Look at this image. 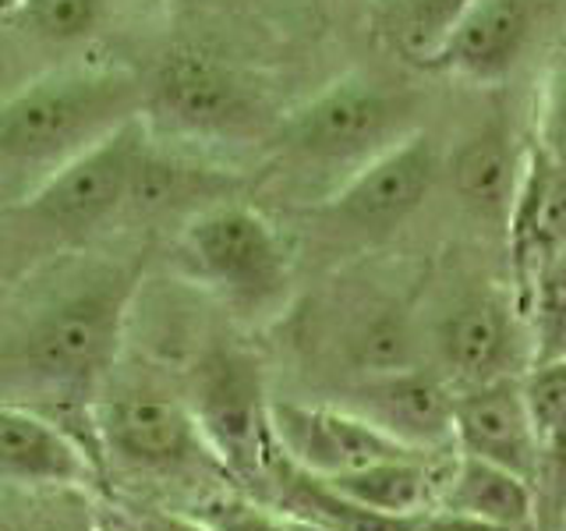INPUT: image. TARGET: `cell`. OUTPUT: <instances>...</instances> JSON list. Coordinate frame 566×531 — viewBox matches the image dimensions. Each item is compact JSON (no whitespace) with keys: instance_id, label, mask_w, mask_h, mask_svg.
Listing matches in <instances>:
<instances>
[{"instance_id":"1","label":"cell","mask_w":566,"mask_h":531,"mask_svg":"<svg viewBox=\"0 0 566 531\" xmlns=\"http://www.w3.org/2000/svg\"><path fill=\"white\" fill-rule=\"evenodd\" d=\"M146 82L124 67H64L0 100V164L46 177L142 114Z\"/></svg>"},{"instance_id":"2","label":"cell","mask_w":566,"mask_h":531,"mask_svg":"<svg viewBox=\"0 0 566 531\" xmlns=\"http://www.w3.org/2000/svg\"><path fill=\"white\" fill-rule=\"evenodd\" d=\"M142 280L135 266H106L32 319L18 344V372L53 397H93L114 368L128 309Z\"/></svg>"},{"instance_id":"3","label":"cell","mask_w":566,"mask_h":531,"mask_svg":"<svg viewBox=\"0 0 566 531\" xmlns=\"http://www.w3.org/2000/svg\"><path fill=\"white\" fill-rule=\"evenodd\" d=\"M411 132H418V96L411 88L347 75L283 114L270 128V142L294 164L344 170L347 177Z\"/></svg>"},{"instance_id":"4","label":"cell","mask_w":566,"mask_h":531,"mask_svg":"<svg viewBox=\"0 0 566 531\" xmlns=\"http://www.w3.org/2000/svg\"><path fill=\"white\" fill-rule=\"evenodd\" d=\"M181 256L191 277L241 315L273 312L291 291V252L255 206L217 199L185 223Z\"/></svg>"},{"instance_id":"5","label":"cell","mask_w":566,"mask_h":531,"mask_svg":"<svg viewBox=\"0 0 566 531\" xmlns=\"http://www.w3.org/2000/svg\"><path fill=\"white\" fill-rule=\"evenodd\" d=\"M153 142L156 135L142 114L124 121L96 146L82 149L57 170L40 177L18 212L53 235H88L135 202L138 174L156 149Z\"/></svg>"},{"instance_id":"6","label":"cell","mask_w":566,"mask_h":531,"mask_svg":"<svg viewBox=\"0 0 566 531\" xmlns=\"http://www.w3.org/2000/svg\"><path fill=\"white\" fill-rule=\"evenodd\" d=\"M142 117L153 135L227 142L255 135L265 103L238 67L202 50H177L146 82Z\"/></svg>"},{"instance_id":"7","label":"cell","mask_w":566,"mask_h":531,"mask_svg":"<svg viewBox=\"0 0 566 531\" xmlns=\"http://www.w3.org/2000/svg\"><path fill=\"white\" fill-rule=\"evenodd\" d=\"M188 412L199 425L212 460L244 478L270 475L276 442L270 433V397L262 386V368L248 351L217 347L195 365Z\"/></svg>"},{"instance_id":"8","label":"cell","mask_w":566,"mask_h":531,"mask_svg":"<svg viewBox=\"0 0 566 531\" xmlns=\"http://www.w3.org/2000/svg\"><path fill=\"white\" fill-rule=\"evenodd\" d=\"M442 177V153L429 132H411L379 156H371L340 188L326 195L323 212L354 235L382 238L424 206Z\"/></svg>"},{"instance_id":"9","label":"cell","mask_w":566,"mask_h":531,"mask_svg":"<svg viewBox=\"0 0 566 531\" xmlns=\"http://www.w3.org/2000/svg\"><path fill=\"white\" fill-rule=\"evenodd\" d=\"M548 11L553 0H474L424 67L478 88H500L538 46Z\"/></svg>"},{"instance_id":"10","label":"cell","mask_w":566,"mask_h":531,"mask_svg":"<svg viewBox=\"0 0 566 531\" xmlns=\"http://www.w3.org/2000/svg\"><path fill=\"white\" fill-rule=\"evenodd\" d=\"M99 442L138 471H191L217 465L185 400L167 394H124L96 407Z\"/></svg>"},{"instance_id":"11","label":"cell","mask_w":566,"mask_h":531,"mask_svg":"<svg viewBox=\"0 0 566 531\" xmlns=\"http://www.w3.org/2000/svg\"><path fill=\"white\" fill-rule=\"evenodd\" d=\"M344 407L415 454L453 450V386L432 368L358 376Z\"/></svg>"},{"instance_id":"12","label":"cell","mask_w":566,"mask_h":531,"mask_svg":"<svg viewBox=\"0 0 566 531\" xmlns=\"http://www.w3.org/2000/svg\"><path fill=\"white\" fill-rule=\"evenodd\" d=\"M270 433L276 454L315 478H333L376 465L382 457L415 454L382 436L347 407H312L291 400H270Z\"/></svg>"},{"instance_id":"13","label":"cell","mask_w":566,"mask_h":531,"mask_svg":"<svg viewBox=\"0 0 566 531\" xmlns=\"http://www.w3.org/2000/svg\"><path fill=\"white\" fill-rule=\"evenodd\" d=\"M524 315L513 294H468L442 315L436 333L439 376L453 389L478 386L500 376H517L524 341Z\"/></svg>"},{"instance_id":"14","label":"cell","mask_w":566,"mask_h":531,"mask_svg":"<svg viewBox=\"0 0 566 531\" xmlns=\"http://www.w3.org/2000/svg\"><path fill=\"white\" fill-rule=\"evenodd\" d=\"M453 450L521 478H535L538 429L527 415L521 376H500L453 389Z\"/></svg>"},{"instance_id":"15","label":"cell","mask_w":566,"mask_h":531,"mask_svg":"<svg viewBox=\"0 0 566 531\" xmlns=\"http://www.w3.org/2000/svg\"><path fill=\"white\" fill-rule=\"evenodd\" d=\"M510 277H513V301L524 315L527 294L535 288L538 273L566 248V174L531 146L517 195L503 223Z\"/></svg>"},{"instance_id":"16","label":"cell","mask_w":566,"mask_h":531,"mask_svg":"<svg viewBox=\"0 0 566 531\" xmlns=\"http://www.w3.org/2000/svg\"><path fill=\"white\" fill-rule=\"evenodd\" d=\"M96 460L64 425L22 404H0V486L22 492L88 489Z\"/></svg>"},{"instance_id":"17","label":"cell","mask_w":566,"mask_h":531,"mask_svg":"<svg viewBox=\"0 0 566 531\" xmlns=\"http://www.w3.org/2000/svg\"><path fill=\"white\" fill-rule=\"evenodd\" d=\"M527 159V142L517 135L513 121L492 114L457 142L453 153L442 159V174L471 217L485 223H506V212L517 195Z\"/></svg>"},{"instance_id":"18","label":"cell","mask_w":566,"mask_h":531,"mask_svg":"<svg viewBox=\"0 0 566 531\" xmlns=\"http://www.w3.org/2000/svg\"><path fill=\"white\" fill-rule=\"evenodd\" d=\"M432 510L464 513L513 531H535V489L527 478L468 454H450Z\"/></svg>"},{"instance_id":"19","label":"cell","mask_w":566,"mask_h":531,"mask_svg":"<svg viewBox=\"0 0 566 531\" xmlns=\"http://www.w3.org/2000/svg\"><path fill=\"white\" fill-rule=\"evenodd\" d=\"M453 450L447 454H397L382 457L376 465H365L358 471L333 475L323 482L347 496L350 503L368 507L389 518H421L439 500L442 468H447Z\"/></svg>"},{"instance_id":"20","label":"cell","mask_w":566,"mask_h":531,"mask_svg":"<svg viewBox=\"0 0 566 531\" xmlns=\"http://www.w3.org/2000/svg\"><path fill=\"white\" fill-rule=\"evenodd\" d=\"M347 354L358 376H379V372H397L418 365V336L411 315L400 305H386L365 315L358 330L350 333Z\"/></svg>"},{"instance_id":"21","label":"cell","mask_w":566,"mask_h":531,"mask_svg":"<svg viewBox=\"0 0 566 531\" xmlns=\"http://www.w3.org/2000/svg\"><path fill=\"white\" fill-rule=\"evenodd\" d=\"M474 0H389V35L407 61L429 64Z\"/></svg>"},{"instance_id":"22","label":"cell","mask_w":566,"mask_h":531,"mask_svg":"<svg viewBox=\"0 0 566 531\" xmlns=\"http://www.w3.org/2000/svg\"><path fill=\"white\" fill-rule=\"evenodd\" d=\"M531 362L566 354V248L538 273L524 305Z\"/></svg>"},{"instance_id":"23","label":"cell","mask_w":566,"mask_h":531,"mask_svg":"<svg viewBox=\"0 0 566 531\" xmlns=\"http://www.w3.org/2000/svg\"><path fill=\"white\" fill-rule=\"evenodd\" d=\"M4 8L50 43H78L103 22V0H8Z\"/></svg>"},{"instance_id":"24","label":"cell","mask_w":566,"mask_h":531,"mask_svg":"<svg viewBox=\"0 0 566 531\" xmlns=\"http://www.w3.org/2000/svg\"><path fill=\"white\" fill-rule=\"evenodd\" d=\"M531 489H535V531H559L566 521V421L538 436Z\"/></svg>"},{"instance_id":"25","label":"cell","mask_w":566,"mask_h":531,"mask_svg":"<svg viewBox=\"0 0 566 531\" xmlns=\"http://www.w3.org/2000/svg\"><path fill=\"white\" fill-rule=\"evenodd\" d=\"M531 146H535L548 164L566 174V53H559L545 71L538 106H535V135H531Z\"/></svg>"},{"instance_id":"26","label":"cell","mask_w":566,"mask_h":531,"mask_svg":"<svg viewBox=\"0 0 566 531\" xmlns=\"http://www.w3.org/2000/svg\"><path fill=\"white\" fill-rule=\"evenodd\" d=\"M521 394L538 436L566 421V354L531 362L527 372H521Z\"/></svg>"},{"instance_id":"27","label":"cell","mask_w":566,"mask_h":531,"mask_svg":"<svg viewBox=\"0 0 566 531\" xmlns=\"http://www.w3.org/2000/svg\"><path fill=\"white\" fill-rule=\"evenodd\" d=\"M25 531H106L88 489H50L35 492V510Z\"/></svg>"},{"instance_id":"28","label":"cell","mask_w":566,"mask_h":531,"mask_svg":"<svg viewBox=\"0 0 566 531\" xmlns=\"http://www.w3.org/2000/svg\"><path fill=\"white\" fill-rule=\"evenodd\" d=\"M195 518L212 531H291L280 510H265L252 500H212Z\"/></svg>"},{"instance_id":"29","label":"cell","mask_w":566,"mask_h":531,"mask_svg":"<svg viewBox=\"0 0 566 531\" xmlns=\"http://www.w3.org/2000/svg\"><path fill=\"white\" fill-rule=\"evenodd\" d=\"M411 531H513V528H500V524L464 518V513H450V510H429L415 521Z\"/></svg>"},{"instance_id":"30","label":"cell","mask_w":566,"mask_h":531,"mask_svg":"<svg viewBox=\"0 0 566 531\" xmlns=\"http://www.w3.org/2000/svg\"><path fill=\"white\" fill-rule=\"evenodd\" d=\"M132 531H212L195 513H170V510H146L132 521Z\"/></svg>"},{"instance_id":"31","label":"cell","mask_w":566,"mask_h":531,"mask_svg":"<svg viewBox=\"0 0 566 531\" xmlns=\"http://www.w3.org/2000/svg\"><path fill=\"white\" fill-rule=\"evenodd\" d=\"M0 531H22V528H18V521L11 518V510L4 507V500H0Z\"/></svg>"},{"instance_id":"32","label":"cell","mask_w":566,"mask_h":531,"mask_svg":"<svg viewBox=\"0 0 566 531\" xmlns=\"http://www.w3.org/2000/svg\"><path fill=\"white\" fill-rule=\"evenodd\" d=\"M283 518H287V513H283ZM287 524H291V531H329V528H318L312 521H297V518H287Z\"/></svg>"},{"instance_id":"33","label":"cell","mask_w":566,"mask_h":531,"mask_svg":"<svg viewBox=\"0 0 566 531\" xmlns=\"http://www.w3.org/2000/svg\"><path fill=\"white\" fill-rule=\"evenodd\" d=\"M559 531H566V521H563V528H559Z\"/></svg>"},{"instance_id":"34","label":"cell","mask_w":566,"mask_h":531,"mask_svg":"<svg viewBox=\"0 0 566 531\" xmlns=\"http://www.w3.org/2000/svg\"><path fill=\"white\" fill-rule=\"evenodd\" d=\"M0 4H4V0H0Z\"/></svg>"},{"instance_id":"35","label":"cell","mask_w":566,"mask_h":531,"mask_svg":"<svg viewBox=\"0 0 566 531\" xmlns=\"http://www.w3.org/2000/svg\"><path fill=\"white\" fill-rule=\"evenodd\" d=\"M106 531H111V528H106Z\"/></svg>"},{"instance_id":"36","label":"cell","mask_w":566,"mask_h":531,"mask_svg":"<svg viewBox=\"0 0 566 531\" xmlns=\"http://www.w3.org/2000/svg\"><path fill=\"white\" fill-rule=\"evenodd\" d=\"M22 531H25V528H22Z\"/></svg>"}]
</instances>
